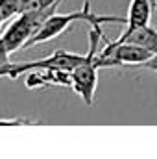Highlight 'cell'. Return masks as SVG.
<instances>
[{
	"mask_svg": "<svg viewBox=\"0 0 157 159\" xmlns=\"http://www.w3.org/2000/svg\"><path fill=\"white\" fill-rule=\"evenodd\" d=\"M83 20V22H89L91 26L92 24H105V22H111V24H126V17H118V15H98L91 9V2L85 0L83 2V7L78 11H70V13H54L50 15L44 24L37 30V34L24 44V48H32L35 44H43V43H48V41L59 37L70 24ZM22 48V50H24Z\"/></svg>",
	"mask_w": 157,
	"mask_h": 159,
	"instance_id": "cell-1",
	"label": "cell"
},
{
	"mask_svg": "<svg viewBox=\"0 0 157 159\" xmlns=\"http://www.w3.org/2000/svg\"><path fill=\"white\" fill-rule=\"evenodd\" d=\"M102 24H92L89 32V50L85 54V59L70 72L72 76V89L79 98L87 104L92 106L94 102V93L98 85V67L94 63V56L98 52V43L104 41Z\"/></svg>",
	"mask_w": 157,
	"mask_h": 159,
	"instance_id": "cell-2",
	"label": "cell"
},
{
	"mask_svg": "<svg viewBox=\"0 0 157 159\" xmlns=\"http://www.w3.org/2000/svg\"><path fill=\"white\" fill-rule=\"evenodd\" d=\"M85 59V54H76V52H69V50H54V54L46 56L44 59L37 61H26V63H4L0 65V78H9L17 80L22 74H28L30 70L35 69H61V70H69L72 72L79 63Z\"/></svg>",
	"mask_w": 157,
	"mask_h": 159,
	"instance_id": "cell-3",
	"label": "cell"
},
{
	"mask_svg": "<svg viewBox=\"0 0 157 159\" xmlns=\"http://www.w3.org/2000/svg\"><path fill=\"white\" fill-rule=\"evenodd\" d=\"M28 89H43V87H72V76L69 70L61 69H35L24 74Z\"/></svg>",
	"mask_w": 157,
	"mask_h": 159,
	"instance_id": "cell-4",
	"label": "cell"
},
{
	"mask_svg": "<svg viewBox=\"0 0 157 159\" xmlns=\"http://www.w3.org/2000/svg\"><path fill=\"white\" fill-rule=\"evenodd\" d=\"M152 9H154L152 0H131L129 7H128V15H126V30L124 32H131L135 28L150 24Z\"/></svg>",
	"mask_w": 157,
	"mask_h": 159,
	"instance_id": "cell-5",
	"label": "cell"
},
{
	"mask_svg": "<svg viewBox=\"0 0 157 159\" xmlns=\"http://www.w3.org/2000/svg\"><path fill=\"white\" fill-rule=\"evenodd\" d=\"M117 41H120V43H133V44L148 48L152 54H157V30L152 28L150 24L135 28L131 32H124Z\"/></svg>",
	"mask_w": 157,
	"mask_h": 159,
	"instance_id": "cell-6",
	"label": "cell"
},
{
	"mask_svg": "<svg viewBox=\"0 0 157 159\" xmlns=\"http://www.w3.org/2000/svg\"><path fill=\"white\" fill-rule=\"evenodd\" d=\"M63 0H20V13L28 11H46L50 7L59 6Z\"/></svg>",
	"mask_w": 157,
	"mask_h": 159,
	"instance_id": "cell-7",
	"label": "cell"
},
{
	"mask_svg": "<svg viewBox=\"0 0 157 159\" xmlns=\"http://www.w3.org/2000/svg\"><path fill=\"white\" fill-rule=\"evenodd\" d=\"M20 13V0H0V20L6 22Z\"/></svg>",
	"mask_w": 157,
	"mask_h": 159,
	"instance_id": "cell-8",
	"label": "cell"
},
{
	"mask_svg": "<svg viewBox=\"0 0 157 159\" xmlns=\"http://www.w3.org/2000/svg\"><path fill=\"white\" fill-rule=\"evenodd\" d=\"M28 119H0V126H20V124H30Z\"/></svg>",
	"mask_w": 157,
	"mask_h": 159,
	"instance_id": "cell-9",
	"label": "cell"
},
{
	"mask_svg": "<svg viewBox=\"0 0 157 159\" xmlns=\"http://www.w3.org/2000/svg\"><path fill=\"white\" fill-rule=\"evenodd\" d=\"M9 52H7V46H6V43L2 39V35H0V65H4V63H7L9 61Z\"/></svg>",
	"mask_w": 157,
	"mask_h": 159,
	"instance_id": "cell-10",
	"label": "cell"
},
{
	"mask_svg": "<svg viewBox=\"0 0 157 159\" xmlns=\"http://www.w3.org/2000/svg\"><path fill=\"white\" fill-rule=\"evenodd\" d=\"M141 67H144V69H148V70H154V72H157V54H154L148 61H144Z\"/></svg>",
	"mask_w": 157,
	"mask_h": 159,
	"instance_id": "cell-11",
	"label": "cell"
},
{
	"mask_svg": "<svg viewBox=\"0 0 157 159\" xmlns=\"http://www.w3.org/2000/svg\"><path fill=\"white\" fill-rule=\"evenodd\" d=\"M152 4H154V6H157V0H152Z\"/></svg>",
	"mask_w": 157,
	"mask_h": 159,
	"instance_id": "cell-12",
	"label": "cell"
},
{
	"mask_svg": "<svg viewBox=\"0 0 157 159\" xmlns=\"http://www.w3.org/2000/svg\"><path fill=\"white\" fill-rule=\"evenodd\" d=\"M2 24H4V22H2V20H0V26H2Z\"/></svg>",
	"mask_w": 157,
	"mask_h": 159,
	"instance_id": "cell-13",
	"label": "cell"
}]
</instances>
